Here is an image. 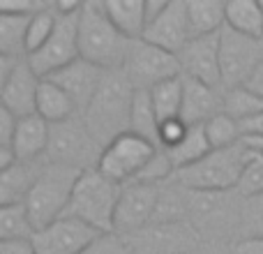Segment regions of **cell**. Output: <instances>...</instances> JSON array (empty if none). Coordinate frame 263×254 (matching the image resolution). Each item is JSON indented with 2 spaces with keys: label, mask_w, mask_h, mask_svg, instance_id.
Masks as SVG:
<instances>
[{
  "label": "cell",
  "mask_w": 263,
  "mask_h": 254,
  "mask_svg": "<svg viewBox=\"0 0 263 254\" xmlns=\"http://www.w3.org/2000/svg\"><path fill=\"white\" fill-rule=\"evenodd\" d=\"M134 97L136 90L123 69H114V72L104 74V81H102L95 100L81 116L102 148H106L111 141L129 132Z\"/></svg>",
  "instance_id": "1"
},
{
  "label": "cell",
  "mask_w": 263,
  "mask_h": 254,
  "mask_svg": "<svg viewBox=\"0 0 263 254\" xmlns=\"http://www.w3.org/2000/svg\"><path fill=\"white\" fill-rule=\"evenodd\" d=\"M104 12V0H90L81 5L79 14V53L83 60L97 65L104 72L123 69L129 44Z\"/></svg>",
  "instance_id": "2"
},
{
  "label": "cell",
  "mask_w": 263,
  "mask_h": 254,
  "mask_svg": "<svg viewBox=\"0 0 263 254\" xmlns=\"http://www.w3.org/2000/svg\"><path fill=\"white\" fill-rule=\"evenodd\" d=\"M123 187L125 185H118L111 178H106L100 169H88L79 176L65 215L88 224L100 233L114 231Z\"/></svg>",
  "instance_id": "3"
},
{
  "label": "cell",
  "mask_w": 263,
  "mask_h": 254,
  "mask_svg": "<svg viewBox=\"0 0 263 254\" xmlns=\"http://www.w3.org/2000/svg\"><path fill=\"white\" fill-rule=\"evenodd\" d=\"M256 155L250 153L242 143L231 148L213 150L199 164L176 171L173 180L187 192H231L238 190L247 164Z\"/></svg>",
  "instance_id": "4"
},
{
  "label": "cell",
  "mask_w": 263,
  "mask_h": 254,
  "mask_svg": "<svg viewBox=\"0 0 263 254\" xmlns=\"http://www.w3.org/2000/svg\"><path fill=\"white\" fill-rule=\"evenodd\" d=\"M83 171L63 164L46 162L32 185L30 194L26 199V208L30 213V220L35 224V231L53 224L55 220L65 217L67 213L72 192L77 187V180Z\"/></svg>",
  "instance_id": "5"
},
{
  "label": "cell",
  "mask_w": 263,
  "mask_h": 254,
  "mask_svg": "<svg viewBox=\"0 0 263 254\" xmlns=\"http://www.w3.org/2000/svg\"><path fill=\"white\" fill-rule=\"evenodd\" d=\"M102 153H104V148L95 141V136L90 134L81 116L67 120V123L51 125L46 162L88 171V169H97Z\"/></svg>",
  "instance_id": "6"
},
{
  "label": "cell",
  "mask_w": 263,
  "mask_h": 254,
  "mask_svg": "<svg viewBox=\"0 0 263 254\" xmlns=\"http://www.w3.org/2000/svg\"><path fill=\"white\" fill-rule=\"evenodd\" d=\"M123 72L134 90H153L159 83L182 77L180 60L176 53H168L143 40H134L129 44Z\"/></svg>",
  "instance_id": "7"
},
{
  "label": "cell",
  "mask_w": 263,
  "mask_h": 254,
  "mask_svg": "<svg viewBox=\"0 0 263 254\" xmlns=\"http://www.w3.org/2000/svg\"><path fill=\"white\" fill-rule=\"evenodd\" d=\"M261 60L263 40L240 35L227 26L222 28V32H219V67H222L224 90L245 86Z\"/></svg>",
  "instance_id": "8"
},
{
  "label": "cell",
  "mask_w": 263,
  "mask_h": 254,
  "mask_svg": "<svg viewBox=\"0 0 263 254\" xmlns=\"http://www.w3.org/2000/svg\"><path fill=\"white\" fill-rule=\"evenodd\" d=\"M157 150L159 148L153 146L150 141L127 132V134L118 136L116 141H111L106 146L97 169L118 185H127V183L136 180V176L143 171L145 164L155 157Z\"/></svg>",
  "instance_id": "9"
},
{
  "label": "cell",
  "mask_w": 263,
  "mask_h": 254,
  "mask_svg": "<svg viewBox=\"0 0 263 254\" xmlns=\"http://www.w3.org/2000/svg\"><path fill=\"white\" fill-rule=\"evenodd\" d=\"M79 14H81V9L74 14H58L53 35L46 40L42 49L28 56L30 67L42 79L51 77L58 69L67 67L74 60L81 58V53H79Z\"/></svg>",
  "instance_id": "10"
},
{
  "label": "cell",
  "mask_w": 263,
  "mask_h": 254,
  "mask_svg": "<svg viewBox=\"0 0 263 254\" xmlns=\"http://www.w3.org/2000/svg\"><path fill=\"white\" fill-rule=\"evenodd\" d=\"M136 254H194L199 233L187 222H153L136 233H129Z\"/></svg>",
  "instance_id": "11"
},
{
  "label": "cell",
  "mask_w": 263,
  "mask_h": 254,
  "mask_svg": "<svg viewBox=\"0 0 263 254\" xmlns=\"http://www.w3.org/2000/svg\"><path fill=\"white\" fill-rule=\"evenodd\" d=\"M162 196V185H148V183H127L123 187V194L116 210L114 231L120 236H129L148 224L155 222Z\"/></svg>",
  "instance_id": "12"
},
{
  "label": "cell",
  "mask_w": 263,
  "mask_h": 254,
  "mask_svg": "<svg viewBox=\"0 0 263 254\" xmlns=\"http://www.w3.org/2000/svg\"><path fill=\"white\" fill-rule=\"evenodd\" d=\"M97 236L100 231L65 215L49 227L35 231L32 245L37 254H81Z\"/></svg>",
  "instance_id": "13"
},
{
  "label": "cell",
  "mask_w": 263,
  "mask_h": 254,
  "mask_svg": "<svg viewBox=\"0 0 263 254\" xmlns=\"http://www.w3.org/2000/svg\"><path fill=\"white\" fill-rule=\"evenodd\" d=\"M141 40L159 46L168 53H180L192 40L190 19H187V0H168L164 12L145 26Z\"/></svg>",
  "instance_id": "14"
},
{
  "label": "cell",
  "mask_w": 263,
  "mask_h": 254,
  "mask_svg": "<svg viewBox=\"0 0 263 254\" xmlns=\"http://www.w3.org/2000/svg\"><path fill=\"white\" fill-rule=\"evenodd\" d=\"M178 60L182 67V77L224 90L222 67H219V32L205 37H192L190 44L178 53Z\"/></svg>",
  "instance_id": "15"
},
{
  "label": "cell",
  "mask_w": 263,
  "mask_h": 254,
  "mask_svg": "<svg viewBox=\"0 0 263 254\" xmlns=\"http://www.w3.org/2000/svg\"><path fill=\"white\" fill-rule=\"evenodd\" d=\"M104 74L106 72L100 69L97 65L79 58V60H74L72 65L58 69L55 74H51V77H46V79H51L55 86L63 88V90L72 97L74 104H77L79 114L83 116V111H86L88 106H90V102L95 100L97 90H100L102 81H104Z\"/></svg>",
  "instance_id": "16"
},
{
  "label": "cell",
  "mask_w": 263,
  "mask_h": 254,
  "mask_svg": "<svg viewBox=\"0 0 263 254\" xmlns=\"http://www.w3.org/2000/svg\"><path fill=\"white\" fill-rule=\"evenodd\" d=\"M42 77L30 67L28 58H23L12 72V77L0 86L3 109L12 111L16 118L37 114V93H40Z\"/></svg>",
  "instance_id": "17"
},
{
  "label": "cell",
  "mask_w": 263,
  "mask_h": 254,
  "mask_svg": "<svg viewBox=\"0 0 263 254\" xmlns=\"http://www.w3.org/2000/svg\"><path fill=\"white\" fill-rule=\"evenodd\" d=\"M182 83H185V95H182L180 120H185L190 127H196L224 114V90L210 88L187 77H182Z\"/></svg>",
  "instance_id": "18"
},
{
  "label": "cell",
  "mask_w": 263,
  "mask_h": 254,
  "mask_svg": "<svg viewBox=\"0 0 263 254\" xmlns=\"http://www.w3.org/2000/svg\"><path fill=\"white\" fill-rule=\"evenodd\" d=\"M51 139V125L37 114L18 118L12 150L16 162H42L46 159V148Z\"/></svg>",
  "instance_id": "19"
},
{
  "label": "cell",
  "mask_w": 263,
  "mask_h": 254,
  "mask_svg": "<svg viewBox=\"0 0 263 254\" xmlns=\"http://www.w3.org/2000/svg\"><path fill=\"white\" fill-rule=\"evenodd\" d=\"M44 164L46 159H42V162H14L12 167L3 169L0 171V206L26 204Z\"/></svg>",
  "instance_id": "20"
},
{
  "label": "cell",
  "mask_w": 263,
  "mask_h": 254,
  "mask_svg": "<svg viewBox=\"0 0 263 254\" xmlns=\"http://www.w3.org/2000/svg\"><path fill=\"white\" fill-rule=\"evenodd\" d=\"M37 116L44 118L49 125H60L81 114L63 88L55 86L51 79H42L40 93H37Z\"/></svg>",
  "instance_id": "21"
},
{
  "label": "cell",
  "mask_w": 263,
  "mask_h": 254,
  "mask_svg": "<svg viewBox=\"0 0 263 254\" xmlns=\"http://www.w3.org/2000/svg\"><path fill=\"white\" fill-rule=\"evenodd\" d=\"M104 12L127 40H141L148 26L145 0H104Z\"/></svg>",
  "instance_id": "22"
},
{
  "label": "cell",
  "mask_w": 263,
  "mask_h": 254,
  "mask_svg": "<svg viewBox=\"0 0 263 254\" xmlns=\"http://www.w3.org/2000/svg\"><path fill=\"white\" fill-rule=\"evenodd\" d=\"M192 37L217 35L227 26V3L219 0H187Z\"/></svg>",
  "instance_id": "23"
},
{
  "label": "cell",
  "mask_w": 263,
  "mask_h": 254,
  "mask_svg": "<svg viewBox=\"0 0 263 254\" xmlns=\"http://www.w3.org/2000/svg\"><path fill=\"white\" fill-rule=\"evenodd\" d=\"M227 28L240 35L263 40V7L256 0H231L227 3Z\"/></svg>",
  "instance_id": "24"
},
{
  "label": "cell",
  "mask_w": 263,
  "mask_h": 254,
  "mask_svg": "<svg viewBox=\"0 0 263 254\" xmlns=\"http://www.w3.org/2000/svg\"><path fill=\"white\" fill-rule=\"evenodd\" d=\"M32 16L0 14V56L28 58V26Z\"/></svg>",
  "instance_id": "25"
},
{
  "label": "cell",
  "mask_w": 263,
  "mask_h": 254,
  "mask_svg": "<svg viewBox=\"0 0 263 254\" xmlns=\"http://www.w3.org/2000/svg\"><path fill=\"white\" fill-rule=\"evenodd\" d=\"M166 153H168V157H171L176 171H180V169L199 164L205 155L213 153V146H210V141H208L205 127L196 125V127H190V132H187L185 139H182L176 148H168Z\"/></svg>",
  "instance_id": "26"
},
{
  "label": "cell",
  "mask_w": 263,
  "mask_h": 254,
  "mask_svg": "<svg viewBox=\"0 0 263 254\" xmlns=\"http://www.w3.org/2000/svg\"><path fill=\"white\" fill-rule=\"evenodd\" d=\"M129 132L159 148V118L155 114L150 90H136L134 106H132Z\"/></svg>",
  "instance_id": "27"
},
{
  "label": "cell",
  "mask_w": 263,
  "mask_h": 254,
  "mask_svg": "<svg viewBox=\"0 0 263 254\" xmlns=\"http://www.w3.org/2000/svg\"><path fill=\"white\" fill-rule=\"evenodd\" d=\"M182 95H185L182 77L171 79V81H164V83H159V86H155L153 90H150V97H153V106H155V114H157V118H159V125L166 123V120L180 118Z\"/></svg>",
  "instance_id": "28"
},
{
  "label": "cell",
  "mask_w": 263,
  "mask_h": 254,
  "mask_svg": "<svg viewBox=\"0 0 263 254\" xmlns=\"http://www.w3.org/2000/svg\"><path fill=\"white\" fill-rule=\"evenodd\" d=\"M224 114L236 123H245V120L263 114V97L252 93L247 86L229 88L224 90Z\"/></svg>",
  "instance_id": "29"
},
{
  "label": "cell",
  "mask_w": 263,
  "mask_h": 254,
  "mask_svg": "<svg viewBox=\"0 0 263 254\" xmlns=\"http://www.w3.org/2000/svg\"><path fill=\"white\" fill-rule=\"evenodd\" d=\"M35 236V224L26 204L0 206V241H18Z\"/></svg>",
  "instance_id": "30"
},
{
  "label": "cell",
  "mask_w": 263,
  "mask_h": 254,
  "mask_svg": "<svg viewBox=\"0 0 263 254\" xmlns=\"http://www.w3.org/2000/svg\"><path fill=\"white\" fill-rule=\"evenodd\" d=\"M208 141L213 146V150H222V148H231V146L240 143V125L233 118H229L227 114L215 116L213 120L203 125Z\"/></svg>",
  "instance_id": "31"
},
{
  "label": "cell",
  "mask_w": 263,
  "mask_h": 254,
  "mask_svg": "<svg viewBox=\"0 0 263 254\" xmlns=\"http://www.w3.org/2000/svg\"><path fill=\"white\" fill-rule=\"evenodd\" d=\"M55 23H58V12H55L53 3L30 19V26H28V56L46 44V40L55 30Z\"/></svg>",
  "instance_id": "32"
},
{
  "label": "cell",
  "mask_w": 263,
  "mask_h": 254,
  "mask_svg": "<svg viewBox=\"0 0 263 254\" xmlns=\"http://www.w3.org/2000/svg\"><path fill=\"white\" fill-rule=\"evenodd\" d=\"M81 254H136V252L132 247V243L127 241V236L109 231V233H100Z\"/></svg>",
  "instance_id": "33"
},
{
  "label": "cell",
  "mask_w": 263,
  "mask_h": 254,
  "mask_svg": "<svg viewBox=\"0 0 263 254\" xmlns=\"http://www.w3.org/2000/svg\"><path fill=\"white\" fill-rule=\"evenodd\" d=\"M236 192L240 194V199H254V196L263 194V155H256L247 164L245 173H242V180Z\"/></svg>",
  "instance_id": "34"
},
{
  "label": "cell",
  "mask_w": 263,
  "mask_h": 254,
  "mask_svg": "<svg viewBox=\"0 0 263 254\" xmlns=\"http://www.w3.org/2000/svg\"><path fill=\"white\" fill-rule=\"evenodd\" d=\"M247 206L242 208V227L247 236H263V194L254 199H245Z\"/></svg>",
  "instance_id": "35"
},
{
  "label": "cell",
  "mask_w": 263,
  "mask_h": 254,
  "mask_svg": "<svg viewBox=\"0 0 263 254\" xmlns=\"http://www.w3.org/2000/svg\"><path fill=\"white\" fill-rule=\"evenodd\" d=\"M187 132H190V125L180 118H173V120L162 123L159 125V148H164V150L176 148V146L187 136Z\"/></svg>",
  "instance_id": "36"
},
{
  "label": "cell",
  "mask_w": 263,
  "mask_h": 254,
  "mask_svg": "<svg viewBox=\"0 0 263 254\" xmlns=\"http://www.w3.org/2000/svg\"><path fill=\"white\" fill-rule=\"evenodd\" d=\"M51 3L44 0H3L0 14H16V16H35L42 9H46Z\"/></svg>",
  "instance_id": "37"
},
{
  "label": "cell",
  "mask_w": 263,
  "mask_h": 254,
  "mask_svg": "<svg viewBox=\"0 0 263 254\" xmlns=\"http://www.w3.org/2000/svg\"><path fill=\"white\" fill-rule=\"evenodd\" d=\"M16 125H18L16 116H14L12 111H7V109L0 106V148L12 150V141H14V134H16Z\"/></svg>",
  "instance_id": "38"
},
{
  "label": "cell",
  "mask_w": 263,
  "mask_h": 254,
  "mask_svg": "<svg viewBox=\"0 0 263 254\" xmlns=\"http://www.w3.org/2000/svg\"><path fill=\"white\" fill-rule=\"evenodd\" d=\"M229 254H263V236H242L231 245Z\"/></svg>",
  "instance_id": "39"
},
{
  "label": "cell",
  "mask_w": 263,
  "mask_h": 254,
  "mask_svg": "<svg viewBox=\"0 0 263 254\" xmlns=\"http://www.w3.org/2000/svg\"><path fill=\"white\" fill-rule=\"evenodd\" d=\"M0 254H37L32 238H18V241H0Z\"/></svg>",
  "instance_id": "40"
},
{
  "label": "cell",
  "mask_w": 263,
  "mask_h": 254,
  "mask_svg": "<svg viewBox=\"0 0 263 254\" xmlns=\"http://www.w3.org/2000/svg\"><path fill=\"white\" fill-rule=\"evenodd\" d=\"M238 125H240V136H263V114Z\"/></svg>",
  "instance_id": "41"
},
{
  "label": "cell",
  "mask_w": 263,
  "mask_h": 254,
  "mask_svg": "<svg viewBox=\"0 0 263 254\" xmlns=\"http://www.w3.org/2000/svg\"><path fill=\"white\" fill-rule=\"evenodd\" d=\"M245 86L250 88L252 93H256L259 97H263V60L259 63V67L254 69V74L250 77V81H247Z\"/></svg>",
  "instance_id": "42"
}]
</instances>
